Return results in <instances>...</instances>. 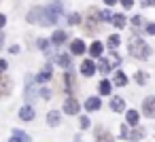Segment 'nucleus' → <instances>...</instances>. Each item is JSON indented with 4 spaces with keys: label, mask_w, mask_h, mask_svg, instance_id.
<instances>
[{
    "label": "nucleus",
    "mask_w": 155,
    "mask_h": 142,
    "mask_svg": "<svg viewBox=\"0 0 155 142\" xmlns=\"http://www.w3.org/2000/svg\"><path fill=\"white\" fill-rule=\"evenodd\" d=\"M127 49H130V53H132L134 57H138V60H147V57L151 55V47H149L142 38H138V36H132V38H130Z\"/></svg>",
    "instance_id": "nucleus-1"
},
{
    "label": "nucleus",
    "mask_w": 155,
    "mask_h": 142,
    "mask_svg": "<svg viewBox=\"0 0 155 142\" xmlns=\"http://www.w3.org/2000/svg\"><path fill=\"white\" fill-rule=\"evenodd\" d=\"M60 15H62V5L55 0L43 11V26H55L60 21Z\"/></svg>",
    "instance_id": "nucleus-2"
},
{
    "label": "nucleus",
    "mask_w": 155,
    "mask_h": 142,
    "mask_svg": "<svg viewBox=\"0 0 155 142\" xmlns=\"http://www.w3.org/2000/svg\"><path fill=\"white\" fill-rule=\"evenodd\" d=\"M142 112H144L149 119H155V95L144 98V102H142Z\"/></svg>",
    "instance_id": "nucleus-3"
},
{
    "label": "nucleus",
    "mask_w": 155,
    "mask_h": 142,
    "mask_svg": "<svg viewBox=\"0 0 155 142\" xmlns=\"http://www.w3.org/2000/svg\"><path fill=\"white\" fill-rule=\"evenodd\" d=\"M79 110H81V104H79L74 98H68V100L64 102V112H66V115H77Z\"/></svg>",
    "instance_id": "nucleus-4"
},
{
    "label": "nucleus",
    "mask_w": 155,
    "mask_h": 142,
    "mask_svg": "<svg viewBox=\"0 0 155 142\" xmlns=\"http://www.w3.org/2000/svg\"><path fill=\"white\" fill-rule=\"evenodd\" d=\"M96 70H98V68H96V64H94L91 60H83V62H81V74H83V76H91Z\"/></svg>",
    "instance_id": "nucleus-5"
},
{
    "label": "nucleus",
    "mask_w": 155,
    "mask_h": 142,
    "mask_svg": "<svg viewBox=\"0 0 155 142\" xmlns=\"http://www.w3.org/2000/svg\"><path fill=\"white\" fill-rule=\"evenodd\" d=\"M11 85H13V81H11L9 76L0 74V98H2V95H9V91H11Z\"/></svg>",
    "instance_id": "nucleus-6"
},
{
    "label": "nucleus",
    "mask_w": 155,
    "mask_h": 142,
    "mask_svg": "<svg viewBox=\"0 0 155 142\" xmlns=\"http://www.w3.org/2000/svg\"><path fill=\"white\" fill-rule=\"evenodd\" d=\"M19 119H21L24 123H30V121L34 119V108H32L30 104H26V106L19 110Z\"/></svg>",
    "instance_id": "nucleus-7"
},
{
    "label": "nucleus",
    "mask_w": 155,
    "mask_h": 142,
    "mask_svg": "<svg viewBox=\"0 0 155 142\" xmlns=\"http://www.w3.org/2000/svg\"><path fill=\"white\" fill-rule=\"evenodd\" d=\"M70 53H74V55H81V53H85V43H83L81 38L72 40V43H70Z\"/></svg>",
    "instance_id": "nucleus-8"
},
{
    "label": "nucleus",
    "mask_w": 155,
    "mask_h": 142,
    "mask_svg": "<svg viewBox=\"0 0 155 142\" xmlns=\"http://www.w3.org/2000/svg\"><path fill=\"white\" fill-rule=\"evenodd\" d=\"M102 51H104V47H102L100 40H94V43L89 45V55H91V57H102Z\"/></svg>",
    "instance_id": "nucleus-9"
},
{
    "label": "nucleus",
    "mask_w": 155,
    "mask_h": 142,
    "mask_svg": "<svg viewBox=\"0 0 155 142\" xmlns=\"http://www.w3.org/2000/svg\"><path fill=\"white\" fill-rule=\"evenodd\" d=\"M96 142H113V136L104 127H98L96 129Z\"/></svg>",
    "instance_id": "nucleus-10"
},
{
    "label": "nucleus",
    "mask_w": 155,
    "mask_h": 142,
    "mask_svg": "<svg viewBox=\"0 0 155 142\" xmlns=\"http://www.w3.org/2000/svg\"><path fill=\"white\" fill-rule=\"evenodd\" d=\"M100 104H102V102H100V98H98V95H94V98H87L85 108H87V110H98V108H100Z\"/></svg>",
    "instance_id": "nucleus-11"
},
{
    "label": "nucleus",
    "mask_w": 155,
    "mask_h": 142,
    "mask_svg": "<svg viewBox=\"0 0 155 142\" xmlns=\"http://www.w3.org/2000/svg\"><path fill=\"white\" fill-rule=\"evenodd\" d=\"M125 123L132 125V127H136V125H138V112H136V110H127V112H125Z\"/></svg>",
    "instance_id": "nucleus-12"
},
{
    "label": "nucleus",
    "mask_w": 155,
    "mask_h": 142,
    "mask_svg": "<svg viewBox=\"0 0 155 142\" xmlns=\"http://www.w3.org/2000/svg\"><path fill=\"white\" fill-rule=\"evenodd\" d=\"M43 11H45V9H41V7H34V9H32V11L28 13V21L36 24V21H38V17L43 15Z\"/></svg>",
    "instance_id": "nucleus-13"
},
{
    "label": "nucleus",
    "mask_w": 155,
    "mask_h": 142,
    "mask_svg": "<svg viewBox=\"0 0 155 142\" xmlns=\"http://www.w3.org/2000/svg\"><path fill=\"white\" fill-rule=\"evenodd\" d=\"M47 125H51V127L60 125V112H58V110H51V112L47 115Z\"/></svg>",
    "instance_id": "nucleus-14"
},
{
    "label": "nucleus",
    "mask_w": 155,
    "mask_h": 142,
    "mask_svg": "<svg viewBox=\"0 0 155 142\" xmlns=\"http://www.w3.org/2000/svg\"><path fill=\"white\" fill-rule=\"evenodd\" d=\"M115 85H117V87H125V85H127V76H125L121 70L115 72Z\"/></svg>",
    "instance_id": "nucleus-15"
},
{
    "label": "nucleus",
    "mask_w": 155,
    "mask_h": 142,
    "mask_svg": "<svg viewBox=\"0 0 155 142\" xmlns=\"http://www.w3.org/2000/svg\"><path fill=\"white\" fill-rule=\"evenodd\" d=\"M66 38H68V34L64 30H58L53 34V45H62V43H66Z\"/></svg>",
    "instance_id": "nucleus-16"
},
{
    "label": "nucleus",
    "mask_w": 155,
    "mask_h": 142,
    "mask_svg": "<svg viewBox=\"0 0 155 142\" xmlns=\"http://www.w3.org/2000/svg\"><path fill=\"white\" fill-rule=\"evenodd\" d=\"M110 110L113 112H121L123 110V100L121 98H113L110 100Z\"/></svg>",
    "instance_id": "nucleus-17"
},
{
    "label": "nucleus",
    "mask_w": 155,
    "mask_h": 142,
    "mask_svg": "<svg viewBox=\"0 0 155 142\" xmlns=\"http://www.w3.org/2000/svg\"><path fill=\"white\" fill-rule=\"evenodd\" d=\"M64 81H66V91L72 93V89H74V76H72L70 72H66V74H64Z\"/></svg>",
    "instance_id": "nucleus-18"
},
{
    "label": "nucleus",
    "mask_w": 155,
    "mask_h": 142,
    "mask_svg": "<svg viewBox=\"0 0 155 142\" xmlns=\"http://www.w3.org/2000/svg\"><path fill=\"white\" fill-rule=\"evenodd\" d=\"M98 70H100L102 74H108V72H110V62H108V60H100V62H98Z\"/></svg>",
    "instance_id": "nucleus-19"
},
{
    "label": "nucleus",
    "mask_w": 155,
    "mask_h": 142,
    "mask_svg": "<svg viewBox=\"0 0 155 142\" xmlns=\"http://www.w3.org/2000/svg\"><path fill=\"white\" fill-rule=\"evenodd\" d=\"M98 87H100V93H102V95H108V93H110V87H113V85H110V83H108V81L104 79V81H100V85H98Z\"/></svg>",
    "instance_id": "nucleus-20"
},
{
    "label": "nucleus",
    "mask_w": 155,
    "mask_h": 142,
    "mask_svg": "<svg viewBox=\"0 0 155 142\" xmlns=\"http://www.w3.org/2000/svg\"><path fill=\"white\" fill-rule=\"evenodd\" d=\"M58 64L62 66V68H70V55H58Z\"/></svg>",
    "instance_id": "nucleus-21"
},
{
    "label": "nucleus",
    "mask_w": 155,
    "mask_h": 142,
    "mask_svg": "<svg viewBox=\"0 0 155 142\" xmlns=\"http://www.w3.org/2000/svg\"><path fill=\"white\" fill-rule=\"evenodd\" d=\"M113 24H115L117 28H123V26H125V17H123L121 13H117V15H113Z\"/></svg>",
    "instance_id": "nucleus-22"
},
{
    "label": "nucleus",
    "mask_w": 155,
    "mask_h": 142,
    "mask_svg": "<svg viewBox=\"0 0 155 142\" xmlns=\"http://www.w3.org/2000/svg\"><path fill=\"white\" fill-rule=\"evenodd\" d=\"M49 79H51V70H49V66H47V70L41 72V74L36 76V81H38V83H45V81H49Z\"/></svg>",
    "instance_id": "nucleus-23"
},
{
    "label": "nucleus",
    "mask_w": 155,
    "mask_h": 142,
    "mask_svg": "<svg viewBox=\"0 0 155 142\" xmlns=\"http://www.w3.org/2000/svg\"><path fill=\"white\" fill-rule=\"evenodd\" d=\"M108 47H110V49H117V47H119V36H117V34L108 36Z\"/></svg>",
    "instance_id": "nucleus-24"
},
{
    "label": "nucleus",
    "mask_w": 155,
    "mask_h": 142,
    "mask_svg": "<svg viewBox=\"0 0 155 142\" xmlns=\"http://www.w3.org/2000/svg\"><path fill=\"white\" fill-rule=\"evenodd\" d=\"M68 21H70V24H72V26H77V24H81V15H79V13H72V15H70V19H68Z\"/></svg>",
    "instance_id": "nucleus-25"
},
{
    "label": "nucleus",
    "mask_w": 155,
    "mask_h": 142,
    "mask_svg": "<svg viewBox=\"0 0 155 142\" xmlns=\"http://www.w3.org/2000/svg\"><path fill=\"white\" fill-rule=\"evenodd\" d=\"M13 136H17V138H21V142H30V138H28V136H26L24 131H19V129H15V131H13Z\"/></svg>",
    "instance_id": "nucleus-26"
},
{
    "label": "nucleus",
    "mask_w": 155,
    "mask_h": 142,
    "mask_svg": "<svg viewBox=\"0 0 155 142\" xmlns=\"http://www.w3.org/2000/svg\"><path fill=\"white\" fill-rule=\"evenodd\" d=\"M100 17H102V21H113V15H110L108 11H102V13H100Z\"/></svg>",
    "instance_id": "nucleus-27"
},
{
    "label": "nucleus",
    "mask_w": 155,
    "mask_h": 142,
    "mask_svg": "<svg viewBox=\"0 0 155 142\" xmlns=\"http://www.w3.org/2000/svg\"><path fill=\"white\" fill-rule=\"evenodd\" d=\"M136 81H138L140 85H142V83H147V74H144V72H136Z\"/></svg>",
    "instance_id": "nucleus-28"
},
{
    "label": "nucleus",
    "mask_w": 155,
    "mask_h": 142,
    "mask_svg": "<svg viewBox=\"0 0 155 142\" xmlns=\"http://www.w3.org/2000/svg\"><path fill=\"white\" fill-rule=\"evenodd\" d=\"M79 125H81V129H87V127H89V119H87V117H81Z\"/></svg>",
    "instance_id": "nucleus-29"
},
{
    "label": "nucleus",
    "mask_w": 155,
    "mask_h": 142,
    "mask_svg": "<svg viewBox=\"0 0 155 142\" xmlns=\"http://www.w3.org/2000/svg\"><path fill=\"white\" fill-rule=\"evenodd\" d=\"M38 47H41L43 51H49V43H47V40H38Z\"/></svg>",
    "instance_id": "nucleus-30"
},
{
    "label": "nucleus",
    "mask_w": 155,
    "mask_h": 142,
    "mask_svg": "<svg viewBox=\"0 0 155 142\" xmlns=\"http://www.w3.org/2000/svg\"><path fill=\"white\" fill-rule=\"evenodd\" d=\"M7 60H0V74H5V70H7Z\"/></svg>",
    "instance_id": "nucleus-31"
},
{
    "label": "nucleus",
    "mask_w": 155,
    "mask_h": 142,
    "mask_svg": "<svg viewBox=\"0 0 155 142\" xmlns=\"http://www.w3.org/2000/svg\"><path fill=\"white\" fill-rule=\"evenodd\" d=\"M121 5H123V9H132L134 0H121Z\"/></svg>",
    "instance_id": "nucleus-32"
},
{
    "label": "nucleus",
    "mask_w": 155,
    "mask_h": 142,
    "mask_svg": "<svg viewBox=\"0 0 155 142\" xmlns=\"http://www.w3.org/2000/svg\"><path fill=\"white\" fill-rule=\"evenodd\" d=\"M140 136H142V129H136V131H134V134H132L130 138H132V140H138Z\"/></svg>",
    "instance_id": "nucleus-33"
},
{
    "label": "nucleus",
    "mask_w": 155,
    "mask_h": 142,
    "mask_svg": "<svg viewBox=\"0 0 155 142\" xmlns=\"http://www.w3.org/2000/svg\"><path fill=\"white\" fill-rule=\"evenodd\" d=\"M132 24H134V26H140V24H142V17H140V15H136V17L132 19Z\"/></svg>",
    "instance_id": "nucleus-34"
},
{
    "label": "nucleus",
    "mask_w": 155,
    "mask_h": 142,
    "mask_svg": "<svg viewBox=\"0 0 155 142\" xmlns=\"http://www.w3.org/2000/svg\"><path fill=\"white\" fill-rule=\"evenodd\" d=\"M147 32H149V34H155V24H149V26H147Z\"/></svg>",
    "instance_id": "nucleus-35"
},
{
    "label": "nucleus",
    "mask_w": 155,
    "mask_h": 142,
    "mask_svg": "<svg viewBox=\"0 0 155 142\" xmlns=\"http://www.w3.org/2000/svg\"><path fill=\"white\" fill-rule=\"evenodd\" d=\"M41 95H43V98H51V91H49V89H43Z\"/></svg>",
    "instance_id": "nucleus-36"
},
{
    "label": "nucleus",
    "mask_w": 155,
    "mask_h": 142,
    "mask_svg": "<svg viewBox=\"0 0 155 142\" xmlns=\"http://www.w3.org/2000/svg\"><path fill=\"white\" fill-rule=\"evenodd\" d=\"M5 24H7V17H5V15H2V13H0V28H2V26H5Z\"/></svg>",
    "instance_id": "nucleus-37"
},
{
    "label": "nucleus",
    "mask_w": 155,
    "mask_h": 142,
    "mask_svg": "<svg viewBox=\"0 0 155 142\" xmlns=\"http://www.w3.org/2000/svg\"><path fill=\"white\" fill-rule=\"evenodd\" d=\"M121 136H123V138H127V127H125V125L121 127Z\"/></svg>",
    "instance_id": "nucleus-38"
},
{
    "label": "nucleus",
    "mask_w": 155,
    "mask_h": 142,
    "mask_svg": "<svg viewBox=\"0 0 155 142\" xmlns=\"http://www.w3.org/2000/svg\"><path fill=\"white\" fill-rule=\"evenodd\" d=\"M104 2H106V5H108V7H113V5H115V2H117V0H104Z\"/></svg>",
    "instance_id": "nucleus-39"
},
{
    "label": "nucleus",
    "mask_w": 155,
    "mask_h": 142,
    "mask_svg": "<svg viewBox=\"0 0 155 142\" xmlns=\"http://www.w3.org/2000/svg\"><path fill=\"white\" fill-rule=\"evenodd\" d=\"M2 43H5V34L0 32V47H2Z\"/></svg>",
    "instance_id": "nucleus-40"
},
{
    "label": "nucleus",
    "mask_w": 155,
    "mask_h": 142,
    "mask_svg": "<svg viewBox=\"0 0 155 142\" xmlns=\"http://www.w3.org/2000/svg\"><path fill=\"white\" fill-rule=\"evenodd\" d=\"M11 142H21V138H11Z\"/></svg>",
    "instance_id": "nucleus-41"
}]
</instances>
